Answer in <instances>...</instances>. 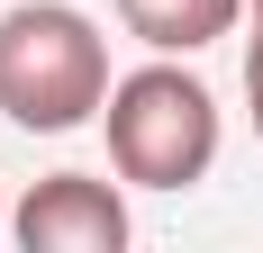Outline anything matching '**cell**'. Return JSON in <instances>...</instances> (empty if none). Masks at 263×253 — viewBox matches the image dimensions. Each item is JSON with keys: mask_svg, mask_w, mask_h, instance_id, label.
I'll list each match as a JSON object with an SVG mask.
<instances>
[{"mask_svg": "<svg viewBox=\"0 0 263 253\" xmlns=\"http://www.w3.org/2000/svg\"><path fill=\"white\" fill-rule=\"evenodd\" d=\"M109 46L64 0H18L0 18V118L27 136H73L109 109Z\"/></svg>", "mask_w": 263, "mask_h": 253, "instance_id": "1", "label": "cell"}, {"mask_svg": "<svg viewBox=\"0 0 263 253\" xmlns=\"http://www.w3.org/2000/svg\"><path fill=\"white\" fill-rule=\"evenodd\" d=\"M100 126H109L118 181H136V190H191L218 163V100H209V81H191L182 64L127 73L109 91Z\"/></svg>", "mask_w": 263, "mask_h": 253, "instance_id": "2", "label": "cell"}, {"mask_svg": "<svg viewBox=\"0 0 263 253\" xmlns=\"http://www.w3.org/2000/svg\"><path fill=\"white\" fill-rule=\"evenodd\" d=\"M9 235H18L27 253H118V244H127V199H118V181L46 172V181L18 199Z\"/></svg>", "mask_w": 263, "mask_h": 253, "instance_id": "3", "label": "cell"}, {"mask_svg": "<svg viewBox=\"0 0 263 253\" xmlns=\"http://www.w3.org/2000/svg\"><path fill=\"white\" fill-rule=\"evenodd\" d=\"M118 18H127V36H145L155 54H200V46H218V36H236L245 0H118Z\"/></svg>", "mask_w": 263, "mask_h": 253, "instance_id": "4", "label": "cell"}, {"mask_svg": "<svg viewBox=\"0 0 263 253\" xmlns=\"http://www.w3.org/2000/svg\"><path fill=\"white\" fill-rule=\"evenodd\" d=\"M245 100H254V136H263V36H254V54H245Z\"/></svg>", "mask_w": 263, "mask_h": 253, "instance_id": "5", "label": "cell"}, {"mask_svg": "<svg viewBox=\"0 0 263 253\" xmlns=\"http://www.w3.org/2000/svg\"><path fill=\"white\" fill-rule=\"evenodd\" d=\"M254 36H263V0H254Z\"/></svg>", "mask_w": 263, "mask_h": 253, "instance_id": "6", "label": "cell"}, {"mask_svg": "<svg viewBox=\"0 0 263 253\" xmlns=\"http://www.w3.org/2000/svg\"><path fill=\"white\" fill-rule=\"evenodd\" d=\"M0 235H9V208H0Z\"/></svg>", "mask_w": 263, "mask_h": 253, "instance_id": "7", "label": "cell"}]
</instances>
